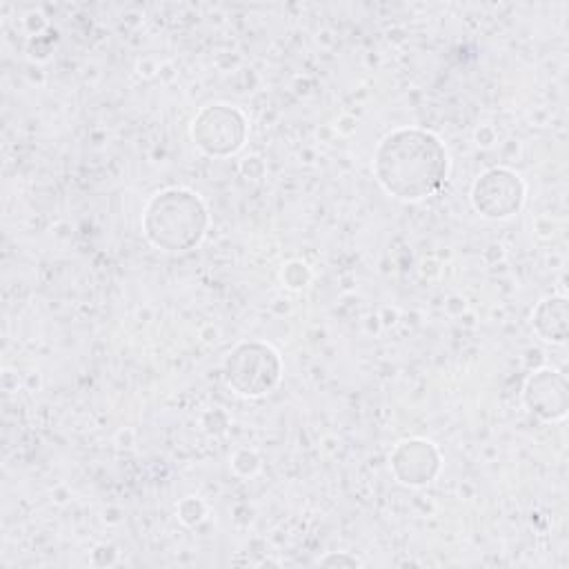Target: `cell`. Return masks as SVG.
Segmentation results:
<instances>
[{
	"label": "cell",
	"instance_id": "obj_1",
	"mask_svg": "<svg viewBox=\"0 0 569 569\" xmlns=\"http://www.w3.org/2000/svg\"><path fill=\"white\" fill-rule=\"evenodd\" d=\"M373 167L389 193L405 200H420L445 182L447 153L436 136L402 129L380 142Z\"/></svg>",
	"mask_w": 569,
	"mask_h": 569
},
{
	"label": "cell",
	"instance_id": "obj_2",
	"mask_svg": "<svg viewBox=\"0 0 569 569\" xmlns=\"http://www.w3.org/2000/svg\"><path fill=\"white\" fill-rule=\"evenodd\" d=\"M204 220V207L198 196L182 189H169L149 202L144 229L153 244L169 251H180L200 240Z\"/></svg>",
	"mask_w": 569,
	"mask_h": 569
},
{
	"label": "cell",
	"instance_id": "obj_3",
	"mask_svg": "<svg viewBox=\"0 0 569 569\" xmlns=\"http://www.w3.org/2000/svg\"><path fill=\"white\" fill-rule=\"evenodd\" d=\"M280 362L276 351L264 345H240L227 360V380L240 393L258 396L273 387L278 380Z\"/></svg>",
	"mask_w": 569,
	"mask_h": 569
},
{
	"label": "cell",
	"instance_id": "obj_4",
	"mask_svg": "<svg viewBox=\"0 0 569 569\" xmlns=\"http://www.w3.org/2000/svg\"><path fill=\"white\" fill-rule=\"evenodd\" d=\"M473 204L487 218H507L522 202V184L518 176L505 169H491L473 184Z\"/></svg>",
	"mask_w": 569,
	"mask_h": 569
},
{
	"label": "cell",
	"instance_id": "obj_5",
	"mask_svg": "<svg viewBox=\"0 0 569 569\" xmlns=\"http://www.w3.org/2000/svg\"><path fill=\"white\" fill-rule=\"evenodd\" d=\"M202 116L211 124H216V129H213L198 120L193 122V138L207 153H229L242 144L244 120L238 111L227 109L224 104H213V107L204 109Z\"/></svg>",
	"mask_w": 569,
	"mask_h": 569
},
{
	"label": "cell",
	"instance_id": "obj_6",
	"mask_svg": "<svg viewBox=\"0 0 569 569\" xmlns=\"http://www.w3.org/2000/svg\"><path fill=\"white\" fill-rule=\"evenodd\" d=\"M525 400L542 418L565 416V380L556 371H538L529 378Z\"/></svg>",
	"mask_w": 569,
	"mask_h": 569
}]
</instances>
